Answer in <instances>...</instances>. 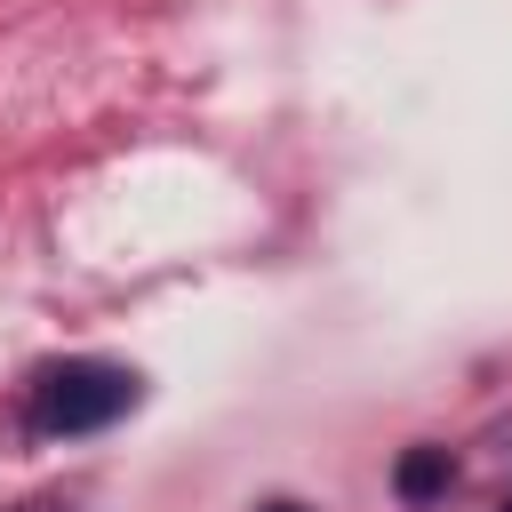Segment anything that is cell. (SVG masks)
I'll return each mask as SVG.
<instances>
[{
    "label": "cell",
    "instance_id": "cell-2",
    "mask_svg": "<svg viewBox=\"0 0 512 512\" xmlns=\"http://www.w3.org/2000/svg\"><path fill=\"white\" fill-rule=\"evenodd\" d=\"M448 472H456V464H448V448H408V456H400V496H416V504H424V496H440V488H448Z\"/></svg>",
    "mask_w": 512,
    "mask_h": 512
},
{
    "label": "cell",
    "instance_id": "cell-3",
    "mask_svg": "<svg viewBox=\"0 0 512 512\" xmlns=\"http://www.w3.org/2000/svg\"><path fill=\"white\" fill-rule=\"evenodd\" d=\"M264 512H296V504H264Z\"/></svg>",
    "mask_w": 512,
    "mask_h": 512
},
{
    "label": "cell",
    "instance_id": "cell-1",
    "mask_svg": "<svg viewBox=\"0 0 512 512\" xmlns=\"http://www.w3.org/2000/svg\"><path fill=\"white\" fill-rule=\"evenodd\" d=\"M128 408H136V376L112 368V360H64L32 384V424L40 432H104Z\"/></svg>",
    "mask_w": 512,
    "mask_h": 512
}]
</instances>
